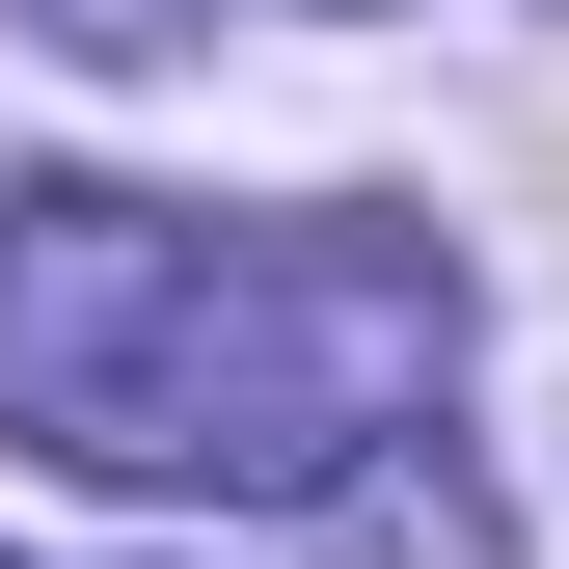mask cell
I'll list each match as a JSON object with an SVG mask.
<instances>
[{
  "mask_svg": "<svg viewBox=\"0 0 569 569\" xmlns=\"http://www.w3.org/2000/svg\"><path fill=\"white\" fill-rule=\"evenodd\" d=\"M28 28H54V54H163L190 0H28Z\"/></svg>",
  "mask_w": 569,
  "mask_h": 569,
  "instance_id": "2",
  "label": "cell"
},
{
  "mask_svg": "<svg viewBox=\"0 0 569 569\" xmlns=\"http://www.w3.org/2000/svg\"><path fill=\"white\" fill-rule=\"evenodd\" d=\"M461 380V271L407 218H190V190H0V435L82 488L299 516Z\"/></svg>",
  "mask_w": 569,
  "mask_h": 569,
  "instance_id": "1",
  "label": "cell"
}]
</instances>
